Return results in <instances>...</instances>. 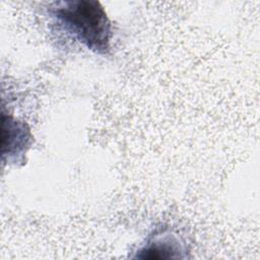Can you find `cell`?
Listing matches in <instances>:
<instances>
[{"label": "cell", "mask_w": 260, "mask_h": 260, "mask_svg": "<svg viewBox=\"0 0 260 260\" xmlns=\"http://www.w3.org/2000/svg\"><path fill=\"white\" fill-rule=\"evenodd\" d=\"M30 140L29 129L24 123L17 122L3 115L2 125V154H18L24 150Z\"/></svg>", "instance_id": "cell-2"}, {"label": "cell", "mask_w": 260, "mask_h": 260, "mask_svg": "<svg viewBox=\"0 0 260 260\" xmlns=\"http://www.w3.org/2000/svg\"><path fill=\"white\" fill-rule=\"evenodd\" d=\"M54 16L89 50L105 54L110 50L111 21L98 1L68 0L55 3Z\"/></svg>", "instance_id": "cell-1"}, {"label": "cell", "mask_w": 260, "mask_h": 260, "mask_svg": "<svg viewBox=\"0 0 260 260\" xmlns=\"http://www.w3.org/2000/svg\"><path fill=\"white\" fill-rule=\"evenodd\" d=\"M177 242L174 239H164L155 240L152 243H149L143 247L137 256L143 259H167V258H176L175 253L180 252V248L177 247Z\"/></svg>", "instance_id": "cell-3"}]
</instances>
